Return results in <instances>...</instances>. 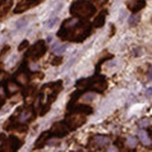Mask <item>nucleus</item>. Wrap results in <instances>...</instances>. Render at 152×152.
<instances>
[{
  "mask_svg": "<svg viewBox=\"0 0 152 152\" xmlns=\"http://www.w3.org/2000/svg\"><path fill=\"white\" fill-rule=\"evenodd\" d=\"M92 23L88 19L69 18L62 23L57 36L63 41L81 43L91 36Z\"/></svg>",
  "mask_w": 152,
  "mask_h": 152,
  "instance_id": "nucleus-1",
  "label": "nucleus"
},
{
  "mask_svg": "<svg viewBox=\"0 0 152 152\" xmlns=\"http://www.w3.org/2000/svg\"><path fill=\"white\" fill-rule=\"evenodd\" d=\"M75 87L81 96L89 92L102 94L108 89L109 83L105 75L95 73L91 76L78 80Z\"/></svg>",
  "mask_w": 152,
  "mask_h": 152,
  "instance_id": "nucleus-2",
  "label": "nucleus"
},
{
  "mask_svg": "<svg viewBox=\"0 0 152 152\" xmlns=\"http://www.w3.org/2000/svg\"><path fill=\"white\" fill-rule=\"evenodd\" d=\"M63 80H58L55 82L46 83L43 85L44 87L48 89V91L41 88V89L47 92V96L45 103L40 108L41 109L40 116H44L50 110L52 105L56 101L58 95L63 91Z\"/></svg>",
  "mask_w": 152,
  "mask_h": 152,
  "instance_id": "nucleus-3",
  "label": "nucleus"
},
{
  "mask_svg": "<svg viewBox=\"0 0 152 152\" xmlns=\"http://www.w3.org/2000/svg\"><path fill=\"white\" fill-rule=\"evenodd\" d=\"M69 11L74 18L88 19L95 15L97 12V9L88 0H77L72 3Z\"/></svg>",
  "mask_w": 152,
  "mask_h": 152,
  "instance_id": "nucleus-4",
  "label": "nucleus"
},
{
  "mask_svg": "<svg viewBox=\"0 0 152 152\" xmlns=\"http://www.w3.org/2000/svg\"><path fill=\"white\" fill-rule=\"evenodd\" d=\"M74 131L72 126L65 118L63 120L54 123L48 132L50 140L53 138L62 139Z\"/></svg>",
  "mask_w": 152,
  "mask_h": 152,
  "instance_id": "nucleus-5",
  "label": "nucleus"
},
{
  "mask_svg": "<svg viewBox=\"0 0 152 152\" xmlns=\"http://www.w3.org/2000/svg\"><path fill=\"white\" fill-rule=\"evenodd\" d=\"M24 144V141L14 135L7 138L5 134L0 133V152H17Z\"/></svg>",
  "mask_w": 152,
  "mask_h": 152,
  "instance_id": "nucleus-6",
  "label": "nucleus"
},
{
  "mask_svg": "<svg viewBox=\"0 0 152 152\" xmlns=\"http://www.w3.org/2000/svg\"><path fill=\"white\" fill-rule=\"evenodd\" d=\"M48 50V48L44 40H39L33 45L26 52V57L33 61H39L43 57Z\"/></svg>",
  "mask_w": 152,
  "mask_h": 152,
  "instance_id": "nucleus-7",
  "label": "nucleus"
},
{
  "mask_svg": "<svg viewBox=\"0 0 152 152\" xmlns=\"http://www.w3.org/2000/svg\"><path fill=\"white\" fill-rule=\"evenodd\" d=\"M71 113L80 114L85 116H89L94 113L93 108L91 105L83 104H75L71 109L67 111Z\"/></svg>",
  "mask_w": 152,
  "mask_h": 152,
  "instance_id": "nucleus-8",
  "label": "nucleus"
},
{
  "mask_svg": "<svg viewBox=\"0 0 152 152\" xmlns=\"http://www.w3.org/2000/svg\"><path fill=\"white\" fill-rule=\"evenodd\" d=\"M127 7L133 14H136L147 5L145 0H132L127 4Z\"/></svg>",
  "mask_w": 152,
  "mask_h": 152,
  "instance_id": "nucleus-9",
  "label": "nucleus"
},
{
  "mask_svg": "<svg viewBox=\"0 0 152 152\" xmlns=\"http://www.w3.org/2000/svg\"><path fill=\"white\" fill-rule=\"evenodd\" d=\"M109 14L107 9H104L98 14V15L95 18L93 22V27L96 29H99L104 27L105 23L106 18Z\"/></svg>",
  "mask_w": 152,
  "mask_h": 152,
  "instance_id": "nucleus-10",
  "label": "nucleus"
},
{
  "mask_svg": "<svg viewBox=\"0 0 152 152\" xmlns=\"http://www.w3.org/2000/svg\"><path fill=\"white\" fill-rule=\"evenodd\" d=\"M114 57V55L107 52L105 55L99 58L97 63L95 66V73H100L101 71V66L105 62L109 60H111Z\"/></svg>",
  "mask_w": 152,
  "mask_h": 152,
  "instance_id": "nucleus-11",
  "label": "nucleus"
},
{
  "mask_svg": "<svg viewBox=\"0 0 152 152\" xmlns=\"http://www.w3.org/2000/svg\"><path fill=\"white\" fill-rule=\"evenodd\" d=\"M13 4L12 0H7L0 9V17H3L8 13Z\"/></svg>",
  "mask_w": 152,
  "mask_h": 152,
  "instance_id": "nucleus-12",
  "label": "nucleus"
},
{
  "mask_svg": "<svg viewBox=\"0 0 152 152\" xmlns=\"http://www.w3.org/2000/svg\"><path fill=\"white\" fill-rule=\"evenodd\" d=\"M63 57L62 56H56L51 62V65L53 66H58L63 63Z\"/></svg>",
  "mask_w": 152,
  "mask_h": 152,
  "instance_id": "nucleus-13",
  "label": "nucleus"
},
{
  "mask_svg": "<svg viewBox=\"0 0 152 152\" xmlns=\"http://www.w3.org/2000/svg\"><path fill=\"white\" fill-rule=\"evenodd\" d=\"M140 21V17L139 16L135 17V16L132 15L131 17L129 18L128 23L131 26H137Z\"/></svg>",
  "mask_w": 152,
  "mask_h": 152,
  "instance_id": "nucleus-14",
  "label": "nucleus"
},
{
  "mask_svg": "<svg viewBox=\"0 0 152 152\" xmlns=\"http://www.w3.org/2000/svg\"><path fill=\"white\" fill-rule=\"evenodd\" d=\"M29 45V41L27 40H24L22 43L20 44V45L18 48V50L19 52L23 51V50L25 49L26 48H27Z\"/></svg>",
  "mask_w": 152,
  "mask_h": 152,
  "instance_id": "nucleus-15",
  "label": "nucleus"
},
{
  "mask_svg": "<svg viewBox=\"0 0 152 152\" xmlns=\"http://www.w3.org/2000/svg\"><path fill=\"white\" fill-rule=\"evenodd\" d=\"M114 145H116V147L118 148H122L124 147V142L123 141L122 139L119 138L117 139L114 142Z\"/></svg>",
  "mask_w": 152,
  "mask_h": 152,
  "instance_id": "nucleus-16",
  "label": "nucleus"
},
{
  "mask_svg": "<svg viewBox=\"0 0 152 152\" xmlns=\"http://www.w3.org/2000/svg\"><path fill=\"white\" fill-rule=\"evenodd\" d=\"M6 102V96L0 93V109L4 105Z\"/></svg>",
  "mask_w": 152,
  "mask_h": 152,
  "instance_id": "nucleus-17",
  "label": "nucleus"
},
{
  "mask_svg": "<svg viewBox=\"0 0 152 152\" xmlns=\"http://www.w3.org/2000/svg\"><path fill=\"white\" fill-rule=\"evenodd\" d=\"M116 28L114 24H111V26H110V38L113 37L116 33Z\"/></svg>",
  "mask_w": 152,
  "mask_h": 152,
  "instance_id": "nucleus-18",
  "label": "nucleus"
}]
</instances>
